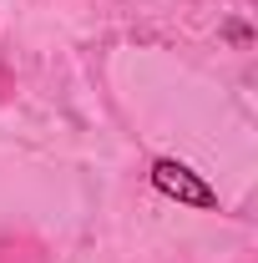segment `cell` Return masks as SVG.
<instances>
[{
    "mask_svg": "<svg viewBox=\"0 0 258 263\" xmlns=\"http://www.w3.org/2000/svg\"><path fill=\"white\" fill-rule=\"evenodd\" d=\"M152 187L167 197H177V202H188V208H218V193L197 177L193 167L172 162V157H162V162H152Z\"/></svg>",
    "mask_w": 258,
    "mask_h": 263,
    "instance_id": "obj_1",
    "label": "cell"
}]
</instances>
